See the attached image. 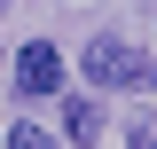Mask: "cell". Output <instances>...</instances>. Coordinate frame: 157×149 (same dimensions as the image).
<instances>
[{"label": "cell", "instance_id": "6da1fadb", "mask_svg": "<svg viewBox=\"0 0 157 149\" xmlns=\"http://www.w3.org/2000/svg\"><path fill=\"white\" fill-rule=\"evenodd\" d=\"M86 78H94V86H141V78H149V55L126 47V39H94V47H86Z\"/></svg>", "mask_w": 157, "mask_h": 149}, {"label": "cell", "instance_id": "7a4b0ae2", "mask_svg": "<svg viewBox=\"0 0 157 149\" xmlns=\"http://www.w3.org/2000/svg\"><path fill=\"white\" fill-rule=\"evenodd\" d=\"M16 86H24V94H55V86H63V55L47 47V39H32V47L16 55Z\"/></svg>", "mask_w": 157, "mask_h": 149}, {"label": "cell", "instance_id": "3957f363", "mask_svg": "<svg viewBox=\"0 0 157 149\" xmlns=\"http://www.w3.org/2000/svg\"><path fill=\"white\" fill-rule=\"evenodd\" d=\"M63 133H71V141H94V133H102L94 102H63Z\"/></svg>", "mask_w": 157, "mask_h": 149}, {"label": "cell", "instance_id": "277c9868", "mask_svg": "<svg viewBox=\"0 0 157 149\" xmlns=\"http://www.w3.org/2000/svg\"><path fill=\"white\" fill-rule=\"evenodd\" d=\"M8 149H63V141H55V133H47V126H39V118H24V126L8 133Z\"/></svg>", "mask_w": 157, "mask_h": 149}, {"label": "cell", "instance_id": "5b68a950", "mask_svg": "<svg viewBox=\"0 0 157 149\" xmlns=\"http://www.w3.org/2000/svg\"><path fill=\"white\" fill-rule=\"evenodd\" d=\"M126 149H157V133H149V126H134V133H126Z\"/></svg>", "mask_w": 157, "mask_h": 149}]
</instances>
